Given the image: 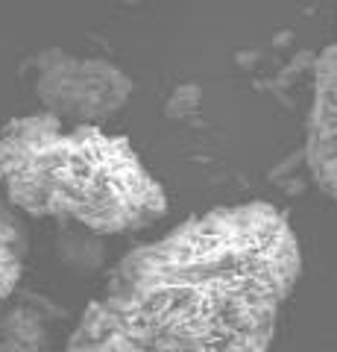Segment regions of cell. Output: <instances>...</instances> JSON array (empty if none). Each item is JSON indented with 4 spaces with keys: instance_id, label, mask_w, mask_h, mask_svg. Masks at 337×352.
<instances>
[{
    "instance_id": "cell-1",
    "label": "cell",
    "mask_w": 337,
    "mask_h": 352,
    "mask_svg": "<svg viewBox=\"0 0 337 352\" xmlns=\"http://www.w3.org/2000/svg\"><path fill=\"white\" fill-rule=\"evenodd\" d=\"M299 276L285 212L261 200L217 206L129 250L68 352H270Z\"/></svg>"
},
{
    "instance_id": "cell-2",
    "label": "cell",
    "mask_w": 337,
    "mask_h": 352,
    "mask_svg": "<svg viewBox=\"0 0 337 352\" xmlns=\"http://www.w3.org/2000/svg\"><path fill=\"white\" fill-rule=\"evenodd\" d=\"M0 194L30 217L117 235L167 214V194L129 138L100 124H65L47 112L0 129Z\"/></svg>"
},
{
    "instance_id": "cell-3",
    "label": "cell",
    "mask_w": 337,
    "mask_h": 352,
    "mask_svg": "<svg viewBox=\"0 0 337 352\" xmlns=\"http://www.w3.org/2000/svg\"><path fill=\"white\" fill-rule=\"evenodd\" d=\"M32 91L45 112L65 124H103L132 97V76L108 59L47 47L36 56Z\"/></svg>"
},
{
    "instance_id": "cell-4",
    "label": "cell",
    "mask_w": 337,
    "mask_h": 352,
    "mask_svg": "<svg viewBox=\"0 0 337 352\" xmlns=\"http://www.w3.org/2000/svg\"><path fill=\"white\" fill-rule=\"evenodd\" d=\"M305 162L314 185L337 206V41L314 68V97L305 124Z\"/></svg>"
},
{
    "instance_id": "cell-5",
    "label": "cell",
    "mask_w": 337,
    "mask_h": 352,
    "mask_svg": "<svg viewBox=\"0 0 337 352\" xmlns=\"http://www.w3.org/2000/svg\"><path fill=\"white\" fill-rule=\"evenodd\" d=\"M0 352H50V308L24 300L0 314Z\"/></svg>"
},
{
    "instance_id": "cell-6",
    "label": "cell",
    "mask_w": 337,
    "mask_h": 352,
    "mask_svg": "<svg viewBox=\"0 0 337 352\" xmlns=\"http://www.w3.org/2000/svg\"><path fill=\"white\" fill-rule=\"evenodd\" d=\"M27 252L30 238L24 220L18 217L15 206H9V200L0 194V305L15 294L27 264Z\"/></svg>"
}]
</instances>
